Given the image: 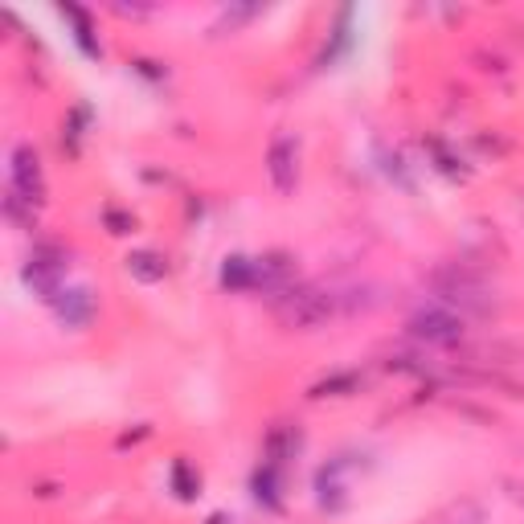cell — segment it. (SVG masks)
Segmentation results:
<instances>
[{"mask_svg": "<svg viewBox=\"0 0 524 524\" xmlns=\"http://www.w3.org/2000/svg\"><path fill=\"white\" fill-rule=\"evenodd\" d=\"M410 332L422 336V340H434V344H455L463 336V320L451 316V312H439V308H430V312H418L410 320Z\"/></svg>", "mask_w": 524, "mask_h": 524, "instance_id": "cell-4", "label": "cell"}, {"mask_svg": "<svg viewBox=\"0 0 524 524\" xmlns=\"http://www.w3.org/2000/svg\"><path fill=\"white\" fill-rule=\"evenodd\" d=\"M13 193H21L29 205L46 201V172H41V156L33 152V144L13 148Z\"/></svg>", "mask_w": 524, "mask_h": 524, "instance_id": "cell-2", "label": "cell"}, {"mask_svg": "<svg viewBox=\"0 0 524 524\" xmlns=\"http://www.w3.org/2000/svg\"><path fill=\"white\" fill-rule=\"evenodd\" d=\"M127 275L140 279V283H160L168 275V262L156 250H131L127 254Z\"/></svg>", "mask_w": 524, "mask_h": 524, "instance_id": "cell-7", "label": "cell"}, {"mask_svg": "<svg viewBox=\"0 0 524 524\" xmlns=\"http://www.w3.org/2000/svg\"><path fill=\"white\" fill-rule=\"evenodd\" d=\"M267 172H271V181L279 193H291L295 181H299V144L291 136H279L267 152Z\"/></svg>", "mask_w": 524, "mask_h": 524, "instance_id": "cell-3", "label": "cell"}, {"mask_svg": "<svg viewBox=\"0 0 524 524\" xmlns=\"http://www.w3.org/2000/svg\"><path fill=\"white\" fill-rule=\"evenodd\" d=\"M508 496H512L516 508H524V484H508Z\"/></svg>", "mask_w": 524, "mask_h": 524, "instance_id": "cell-11", "label": "cell"}, {"mask_svg": "<svg viewBox=\"0 0 524 524\" xmlns=\"http://www.w3.org/2000/svg\"><path fill=\"white\" fill-rule=\"evenodd\" d=\"M177 488H181V496H185V500L197 492V484H189V471H185V463H177Z\"/></svg>", "mask_w": 524, "mask_h": 524, "instance_id": "cell-10", "label": "cell"}, {"mask_svg": "<svg viewBox=\"0 0 524 524\" xmlns=\"http://www.w3.org/2000/svg\"><path fill=\"white\" fill-rule=\"evenodd\" d=\"M66 21H74V37H78V46L86 50V54H99V46H95V37H91V21H86V13L78 9V5H62L58 9Z\"/></svg>", "mask_w": 524, "mask_h": 524, "instance_id": "cell-9", "label": "cell"}, {"mask_svg": "<svg viewBox=\"0 0 524 524\" xmlns=\"http://www.w3.org/2000/svg\"><path fill=\"white\" fill-rule=\"evenodd\" d=\"M54 303H58V316H62V324H70V328L91 324V316H95V299H91V291H82V287L62 291Z\"/></svg>", "mask_w": 524, "mask_h": 524, "instance_id": "cell-6", "label": "cell"}, {"mask_svg": "<svg viewBox=\"0 0 524 524\" xmlns=\"http://www.w3.org/2000/svg\"><path fill=\"white\" fill-rule=\"evenodd\" d=\"M279 316L295 328H316L332 316V299H324V291H316V287H299V291L291 287L279 299Z\"/></svg>", "mask_w": 524, "mask_h": 524, "instance_id": "cell-1", "label": "cell"}, {"mask_svg": "<svg viewBox=\"0 0 524 524\" xmlns=\"http://www.w3.org/2000/svg\"><path fill=\"white\" fill-rule=\"evenodd\" d=\"M25 279L41 291V299H58V279H62V262L54 258V250H37L25 267Z\"/></svg>", "mask_w": 524, "mask_h": 524, "instance_id": "cell-5", "label": "cell"}, {"mask_svg": "<svg viewBox=\"0 0 524 524\" xmlns=\"http://www.w3.org/2000/svg\"><path fill=\"white\" fill-rule=\"evenodd\" d=\"M222 283H226L230 291L258 287V262H250V258H226V267H222Z\"/></svg>", "mask_w": 524, "mask_h": 524, "instance_id": "cell-8", "label": "cell"}]
</instances>
